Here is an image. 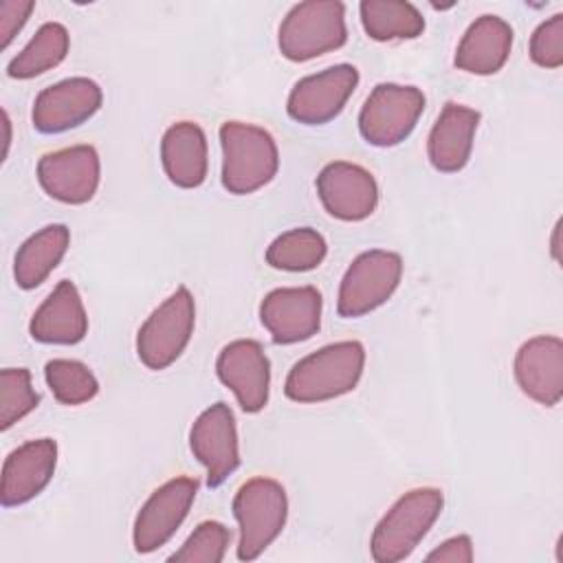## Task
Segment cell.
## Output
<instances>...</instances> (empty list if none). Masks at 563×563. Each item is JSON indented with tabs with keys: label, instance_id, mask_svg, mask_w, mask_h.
Here are the masks:
<instances>
[{
	"label": "cell",
	"instance_id": "obj_7",
	"mask_svg": "<svg viewBox=\"0 0 563 563\" xmlns=\"http://www.w3.org/2000/svg\"><path fill=\"white\" fill-rule=\"evenodd\" d=\"M402 277V257L394 251H363L347 266L336 297V312L343 319L363 317L383 306Z\"/></svg>",
	"mask_w": 563,
	"mask_h": 563
},
{
	"label": "cell",
	"instance_id": "obj_12",
	"mask_svg": "<svg viewBox=\"0 0 563 563\" xmlns=\"http://www.w3.org/2000/svg\"><path fill=\"white\" fill-rule=\"evenodd\" d=\"M101 163L92 145H70L44 154L37 161L42 189L66 205L88 202L99 187Z\"/></svg>",
	"mask_w": 563,
	"mask_h": 563
},
{
	"label": "cell",
	"instance_id": "obj_9",
	"mask_svg": "<svg viewBox=\"0 0 563 563\" xmlns=\"http://www.w3.org/2000/svg\"><path fill=\"white\" fill-rule=\"evenodd\" d=\"M358 86V70L352 64H336L299 79L286 110L292 121L303 125H323L332 121Z\"/></svg>",
	"mask_w": 563,
	"mask_h": 563
},
{
	"label": "cell",
	"instance_id": "obj_17",
	"mask_svg": "<svg viewBox=\"0 0 563 563\" xmlns=\"http://www.w3.org/2000/svg\"><path fill=\"white\" fill-rule=\"evenodd\" d=\"M519 389L539 405L554 407L563 398V341L552 334L528 339L515 356Z\"/></svg>",
	"mask_w": 563,
	"mask_h": 563
},
{
	"label": "cell",
	"instance_id": "obj_11",
	"mask_svg": "<svg viewBox=\"0 0 563 563\" xmlns=\"http://www.w3.org/2000/svg\"><path fill=\"white\" fill-rule=\"evenodd\" d=\"M189 449L207 468V486L218 488L240 466L235 416L227 402L207 407L189 431Z\"/></svg>",
	"mask_w": 563,
	"mask_h": 563
},
{
	"label": "cell",
	"instance_id": "obj_1",
	"mask_svg": "<svg viewBox=\"0 0 563 563\" xmlns=\"http://www.w3.org/2000/svg\"><path fill=\"white\" fill-rule=\"evenodd\" d=\"M363 365V343H330L290 367L284 383V394L295 402H323L339 398L358 385Z\"/></svg>",
	"mask_w": 563,
	"mask_h": 563
},
{
	"label": "cell",
	"instance_id": "obj_16",
	"mask_svg": "<svg viewBox=\"0 0 563 563\" xmlns=\"http://www.w3.org/2000/svg\"><path fill=\"white\" fill-rule=\"evenodd\" d=\"M216 374L235 394L246 413H257L266 407L271 363L257 341L238 339L227 343L216 358Z\"/></svg>",
	"mask_w": 563,
	"mask_h": 563
},
{
	"label": "cell",
	"instance_id": "obj_26",
	"mask_svg": "<svg viewBox=\"0 0 563 563\" xmlns=\"http://www.w3.org/2000/svg\"><path fill=\"white\" fill-rule=\"evenodd\" d=\"M328 253L323 235L310 227H297L277 235L266 249V264L277 271L303 273L317 268Z\"/></svg>",
	"mask_w": 563,
	"mask_h": 563
},
{
	"label": "cell",
	"instance_id": "obj_10",
	"mask_svg": "<svg viewBox=\"0 0 563 563\" xmlns=\"http://www.w3.org/2000/svg\"><path fill=\"white\" fill-rule=\"evenodd\" d=\"M198 493L194 477H174L158 486L141 506L134 519L132 543L139 554H147L165 545L185 521Z\"/></svg>",
	"mask_w": 563,
	"mask_h": 563
},
{
	"label": "cell",
	"instance_id": "obj_15",
	"mask_svg": "<svg viewBox=\"0 0 563 563\" xmlns=\"http://www.w3.org/2000/svg\"><path fill=\"white\" fill-rule=\"evenodd\" d=\"M317 194L323 209L343 222H361L376 211L378 185L374 176L347 161L328 163L317 176Z\"/></svg>",
	"mask_w": 563,
	"mask_h": 563
},
{
	"label": "cell",
	"instance_id": "obj_4",
	"mask_svg": "<svg viewBox=\"0 0 563 563\" xmlns=\"http://www.w3.org/2000/svg\"><path fill=\"white\" fill-rule=\"evenodd\" d=\"M347 42L345 4L336 0H310L295 4L279 24L277 44L286 59L308 62Z\"/></svg>",
	"mask_w": 563,
	"mask_h": 563
},
{
	"label": "cell",
	"instance_id": "obj_31",
	"mask_svg": "<svg viewBox=\"0 0 563 563\" xmlns=\"http://www.w3.org/2000/svg\"><path fill=\"white\" fill-rule=\"evenodd\" d=\"M35 9L33 0L20 2V0H4L0 4V35H2V48L11 44L15 33L24 26L31 11Z\"/></svg>",
	"mask_w": 563,
	"mask_h": 563
},
{
	"label": "cell",
	"instance_id": "obj_20",
	"mask_svg": "<svg viewBox=\"0 0 563 563\" xmlns=\"http://www.w3.org/2000/svg\"><path fill=\"white\" fill-rule=\"evenodd\" d=\"M477 123V110L449 101L438 114L427 139L429 163L442 174L460 172L471 158Z\"/></svg>",
	"mask_w": 563,
	"mask_h": 563
},
{
	"label": "cell",
	"instance_id": "obj_21",
	"mask_svg": "<svg viewBox=\"0 0 563 563\" xmlns=\"http://www.w3.org/2000/svg\"><path fill=\"white\" fill-rule=\"evenodd\" d=\"M161 161L167 178L180 189L200 187L209 169L207 136L194 121L172 123L161 139Z\"/></svg>",
	"mask_w": 563,
	"mask_h": 563
},
{
	"label": "cell",
	"instance_id": "obj_3",
	"mask_svg": "<svg viewBox=\"0 0 563 563\" xmlns=\"http://www.w3.org/2000/svg\"><path fill=\"white\" fill-rule=\"evenodd\" d=\"M444 506L440 488H413L405 493L376 523L369 541L372 559L396 563L407 559L435 523Z\"/></svg>",
	"mask_w": 563,
	"mask_h": 563
},
{
	"label": "cell",
	"instance_id": "obj_22",
	"mask_svg": "<svg viewBox=\"0 0 563 563\" xmlns=\"http://www.w3.org/2000/svg\"><path fill=\"white\" fill-rule=\"evenodd\" d=\"M510 48V24L499 15H479L462 35L453 62L471 75H495L508 62Z\"/></svg>",
	"mask_w": 563,
	"mask_h": 563
},
{
	"label": "cell",
	"instance_id": "obj_30",
	"mask_svg": "<svg viewBox=\"0 0 563 563\" xmlns=\"http://www.w3.org/2000/svg\"><path fill=\"white\" fill-rule=\"evenodd\" d=\"M530 57L541 68H559L563 64V13H554L534 29Z\"/></svg>",
	"mask_w": 563,
	"mask_h": 563
},
{
	"label": "cell",
	"instance_id": "obj_2",
	"mask_svg": "<svg viewBox=\"0 0 563 563\" xmlns=\"http://www.w3.org/2000/svg\"><path fill=\"white\" fill-rule=\"evenodd\" d=\"M222 187L229 194L246 196L273 180L279 167L277 143L260 125L224 121L220 125Z\"/></svg>",
	"mask_w": 563,
	"mask_h": 563
},
{
	"label": "cell",
	"instance_id": "obj_5",
	"mask_svg": "<svg viewBox=\"0 0 563 563\" xmlns=\"http://www.w3.org/2000/svg\"><path fill=\"white\" fill-rule=\"evenodd\" d=\"M233 517L240 526L238 559H257L284 530L288 497L284 486L271 477H253L233 497Z\"/></svg>",
	"mask_w": 563,
	"mask_h": 563
},
{
	"label": "cell",
	"instance_id": "obj_32",
	"mask_svg": "<svg viewBox=\"0 0 563 563\" xmlns=\"http://www.w3.org/2000/svg\"><path fill=\"white\" fill-rule=\"evenodd\" d=\"M427 561H444V563H471L473 561V543L468 534H457L440 543L435 550L427 554Z\"/></svg>",
	"mask_w": 563,
	"mask_h": 563
},
{
	"label": "cell",
	"instance_id": "obj_6",
	"mask_svg": "<svg viewBox=\"0 0 563 563\" xmlns=\"http://www.w3.org/2000/svg\"><path fill=\"white\" fill-rule=\"evenodd\" d=\"M196 325V303L189 288L178 286L139 328L136 354L154 372L169 367L187 347Z\"/></svg>",
	"mask_w": 563,
	"mask_h": 563
},
{
	"label": "cell",
	"instance_id": "obj_29",
	"mask_svg": "<svg viewBox=\"0 0 563 563\" xmlns=\"http://www.w3.org/2000/svg\"><path fill=\"white\" fill-rule=\"evenodd\" d=\"M231 532L220 521H202L189 539L176 550L169 561L174 563H220L224 559Z\"/></svg>",
	"mask_w": 563,
	"mask_h": 563
},
{
	"label": "cell",
	"instance_id": "obj_8",
	"mask_svg": "<svg viewBox=\"0 0 563 563\" xmlns=\"http://www.w3.org/2000/svg\"><path fill=\"white\" fill-rule=\"evenodd\" d=\"M424 110V95L416 86L378 84L358 112V132L374 147L402 143Z\"/></svg>",
	"mask_w": 563,
	"mask_h": 563
},
{
	"label": "cell",
	"instance_id": "obj_24",
	"mask_svg": "<svg viewBox=\"0 0 563 563\" xmlns=\"http://www.w3.org/2000/svg\"><path fill=\"white\" fill-rule=\"evenodd\" d=\"M358 13L365 33L376 42L413 40L424 31V18L411 2L363 0Z\"/></svg>",
	"mask_w": 563,
	"mask_h": 563
},
{
	"label": "cell",
	"instance_id": "obj_25",
	"mask_svg": "<svg viewBox=\"0 0 563 563\" xmlns=\"http://www.w3.org/2000/svg\"><path fill=\"white\" fill-rule=\"evenodd\" d=\"M70 35L64 24H42L29 44L9 62L7 75L13 79H33L55 66H59L68 53Z\"/></svg>",
	"mask_w": 563,
	"mask_h": 563
},
{
	"label": "cell",
	"instance_id": "obj_33",
	"mask_svg": "<svg viewBox=\"0 0 563 563\" xmlns=\"http://www.w3.org/2000/svg\"><path fill=\"white\" fill-rule=\"evenodd\" d=\"M559 231H561V222H556V227H554V233H552V255H554V260L559 262Z\"/></svg>",
	"mask_w": 563,
	"mask_h": 563
},
{
	"label": "cell",
	"instance_id": "obj_27",
	"mask_svg": "<svg viewBox=\"0 0 563 563\" xmlns=\"http://www.w3.org/2000/svg\"><path fill=\"white\" fill-rule=\"evenodd\" d=\"M44 378L55 400L62 405H84L99 391V383L88 365L73 358H53L44 365Z\"/></svg>",
	"mask_w": 563,
	"mask_h": 563
},
{
	"label": "cell",
	"instance_id": "obj_34",
	"mask_svg": "<svg viewBox=\"0 0 563 563\" xmlns=\"http://www.w3.org/2000/svg\"><path fill=\"white\" fill-rule=\"evenodd\" d=\"M2 117H4V154H7V150H9V141H11V125H9V117H7V112H2Z\"/></svg>",
	"mask_w": 563,
	"mask_h": 563
},
{
	"label": "cell",
	"instance_id": "obj_28",
	"mask_svg": "<svg viewBox=\"0 0 563 563\" xmlns=\"http://www.w3.org/2000/svg\"><path fill=\"white\" fill-rule=\"evenodd\" d=\"M40 402L26 367H7L0 372V429L7 431Z\"/></svg>",
	"mask_w": 563,
	"mask_h": 563
},
{
	"label": "cell",
	"instance_id": "obj_23",
	"mask_svg": "<svg viewBox=\"0 0 563 563\" xmlns=\"http://www.w3.org/2000/svg\"><path fill=\"white\" fill-rule=\"evenodd\" d=\"M70 244L66 224H48L26 238L13 260L15 284L24 290L37 288L62 262Z\"/></svg>",
	"mask_w": 563,
	"mask_h": 563
},
{
	"label": "cell",
	"instance_id": "obj_14",
	"mask_svg": "<svg viewBox=\"0 0 563 563\" xmlns=\"http://www.w3.org/2000/svg\"><path fill=\"white\" fill-rule=\"evenodd\" d=\"M103 101L97 81L88 77L62 79L44 90L33 101L31 121L42 134H59L86 123Z\"/></svg>",
	"mask_w": 563,
	"mask_h": 563
},
{
	"label": "cell",
	"instance_id": "obj_18",
	"mask_svg": "<svg viewBox=\"0 0 563 563\" xmlns=\"http://www.w3.org/2000/svg\"><path fill=\"white\" fill-rule=\"evenodd\" d=\"M55 466L57 442L51 438L29 440L13 449L2 464V506L13 508L37 497L53 479Z\"/></svg>",
	"mask_w": 563,
	"mask_h": 563
},
{
	"label": "cell",
	"instance_id": "obj_13",
	"mask_svg": "<svg viewBox=\"0 0 563 563\" xmlns=\"http://www.w3.org/2000/svg\"><path fill=\"white\" fill-rule=\"evenodd\" d=\"M321 306L323 299L314 286L275 288L260 303V321L275 343L290 345L319 332Z\"/></svg>",
	"mask_w": 563,
	"mask_h": 563
},
{
	"label": "cell",
	"instance_id": "obj_19",
	"mask_svg": "<svg viewBox=\"0 0 563 563\" xmlns=\"http://www.w3.org/2000/svg\"><path fill=\"white\" fill-rule=\"evenodd\" d=\"M29 332L40 343L75 345L88 332V314L77 286L62 279L33 312Z\"/></svg>",
	"mask_w": 563,
	"mask_h": 563
}]
</instances>
